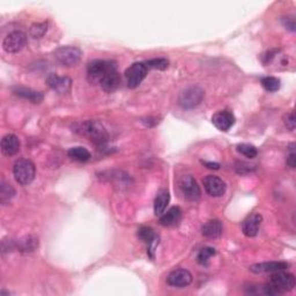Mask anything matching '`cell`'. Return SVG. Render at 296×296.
<instances>
[{"instance_id":"2","label":"cell","mask_w":296,"mask_h":296,"mask_svg":"<svg viewBox=\"0 0 296 296\" xmlns=\"http://www.w3.org/2000/svg\"><path fill=\"white\" fill-rule=\"evenodd\" d=\"M117 65L111 60L96 59L90 61L87 66V77L92 83H100V81L107 76L109 72L116 70Z\"/></svg>"},{"instance_id":"21","label":"cell","mask_w":296,"mask_h":296,"mask_svg":"<svg viewBox=\"0 0 296 296\" xmlns=\"http://www.w3.org/2000/svg\"><path fill=\"white\" fill-rule=\"evenodd\" d=\"M169 201H170L169 191L166 189L161 190V191L157 193L155 201H154V213H155V215H161L165 213Z\"/></svg>"},{"instance_id":"33","label":"cell","mask_w":296,"mask_h":296,"mask_svg":"<svg viewBox=\"0 0 296 296\" xmlns=\"http://www.w3.org/2000/svg\"><path fill=\"white\" fill-rule=\"evenodd\" d=\"M254 167L255 166H250V165H248V163L238 162L236 169H237V172H240V174H245V172H249L253 169H255Z\"/></svg>"},{"instance_id":"19","label":"cell","mask_w":296,"mask_h":296,"mask_svg":"<svg viewBox=\"0 0 296 296\" xmlns=\"http://www.w3.org/2000/svg\"><path fill=\"white\" fill-rule=\"evenodd\" d=\"M14 94L19 97H22V99L30 101L32 103H41L44 96L41 92H37V90H34L32 88H26V87H16L14 88Z\"/></svg>"},{"instance_id":"15","label":"cell","mask_w":296,"mask_h":296,"mask_svg":"<svg viewBox=\"0 0 296 296\" xmlns=\"http://www.w3.org/2000/svg\"><path fill=\"white\" fill-rule=\"evenodd\" d=\"M289 267L288 263L285 262H269L253 265L250 271L254 273H275L278 271H285Z\"/></svg>"},{"instance_id":"13","label":"cell","mask_w":296,"mask_h":296,"mask_svg":"<svg viewBox=\"0 0 296 296\" xmlns=\"http://www.w3.org/2000/svg\"><path fill=\"white\" fill-rule=\"evenodd\" d=\"M212 123H213L216 129L223 132L231 130L233 125L235 124V117L231 111H219L212 117Z\"/></svg>"},{"instance_id":"23","label":"cell","mask_w":296,"mask_h":296,"mask_svg":"<svg viewBox=\"0 0 296 296\" xmlns=\"http://www.w3.org/2000/svg\"><path fill=\"white\" fill-rule=\"evenodd\" d=\"M69 156L79 162H86L90 158V153L83 147H72L69 149Z\"/></svg>"},{"instance_id":"30","label":"cell","mask_w":296,"mask_h":296,"mask_svg":"<svg viewBox=\"0 0 296 296\" xmlns=\"http://www.w3.org/2000/svg\"><path fill=\"white\" fill-rule=\"evenodd\" d=\"M138 236H139L140 240H143L146 243H149V242L153 241L154 238L156 237L155 233H154L153 229L149 228V227H141V228H139Z\"/></svg>"},{"instance_id":"3","label":"cell","mask_w":296,"mask_h":296,"mask_svg":"<svg viewBox=\"0 0 296 296\" xmlns=\"http://www.w3.org/2000/svg\"><path fill=\"white\" fill-rule=\"evenodd\" d=\"M13 174L16 182L21 185H28L34 180L36 175V168L34 163L28 158H20L14 163Z\"/></svg>"},{"instance_id":"25","label":"cell","mask_w":296,"mask_h":296,"mask_svg":"<svg viewBox=\"0 0 296 296\" xmlns=\"http://www.w3.org/2000/svg\"><path fill=\"white\" fill-rule=\"evenodd\" d=\"M262 86L267 92H277L280 88V80L276 77H265L262 79Z\"/></svg>"},{"instance_id":"29","label":"cell","mask_w":296,"mask_h":296,"mask_svg":"<svg viewBox=\"0 0 296 296\" xmlns=\"http://www.w3.org/2000/svg\"><path fill=\"white\" fill-rule=\"evenodd\" d=\"M48 30V24L47 22H43V24H35L30 28V35L34 38H41L44 36V34L47 33Z\"/></svg>"},{"instance_id":"11","label":"cell","mask_w":296,"mask_h":296,"mask_svg":"<svg viewBox=\"0 0 296 296\" xmlns=\"http://www.w3.org/2000/svg\"><path fill=\"white\" fill-rule=\"evenodd\" d=\"M48 86L58 94H67L72 88V80L69 77H59L55 73H51L47 78Z\"/></svg>"},{"instance_id":"10","label":"cell","mask_w":296,"mask_h":296,"mask_svg":"<svg viewBox=\"0 0 296 296\" xmlns=\"http://www.w3.org/2000/svg\"><path fill=\"white\" fill-rule=\"evenodd\" d=\"M204 188L206 192L212 197H221L226 192V183L218 176L209 175L204 178Z\"/></svg>"},{"instance_id":"17","label":"cell","mask_w":296,"mask_h":296,"mask_svg":"<svg viewBox=\"0 0 296 296\" xmlns=\"http://www.w3.org/2000/svg\"><path fill=\"white\" fill-rule=\"evenodd\" d=\"M20 151V140L15 134H6L2 139V152L6 156H13Z\"/></svg>"},{"instance_id":"14","label":"cell","mask_w":296,"mask_h":296,"mask_svg":"<svg viewBox=\"0 0 296 296\" xmlns=\"http://www.w3.org/2000/svg\"><path fill=\"white\" fill-rule=\"evenodd\" d=\"M263 218L259 213H254L249 215L242 223V232L246 237L257 236L259 232V227L262 224Z\"/></svg>"},{"instance_id":"28","label":"cell","mask_w":296,"mask_h":296,"mask_svg":"<svg viewBox=\"0 0 296 296\" xmlns=\"http://www.w3.org/2000/svg\"><path fill=\"white\" fill-rule=\"evenodd\" d=\"M145 64L147 66V69H155L163 71L169 66V60L167 58H153L146 61Z\"/></svg>"},{"instance_id":"32","label":"cell","mask_w":296,"mask_h":296,"mask_svg":"<svg viewBox=\"0 0 296 296\" xmlns=\"http://www.w3.org/2000/svg\"><path fill=\"white\" fill-rule=\"evenodd\" d=\"M295 115L294 111H290L289 113H287L285 116V124L288 127L290 131L295 130Z\"/></svg>"},{"instance_id":"7","label":"cell","mask_w":296,"mask_h":296,"mask_svg":"<svg viewBox=\"0 0 296 296\" xmlns=\"http://www.w3.org/2000/svg\"><path fill=\"white\" fill-rule=\"evenodd\" d=\"M26 44H27V35L20 30H15L4 38L3 49L8 54H16L26 47Z\"/></svg>"},{"instance_id":"1","label":"cell","mask_w":296,"mask_h":296,"mask_svg":"<svg viewBox=\"0 0 296 296\" xmlns=\"http://www.w3.org/2000/svg\"><path fill=\"white\" fill-rule=\"evenodd\" d=\"M74 131L77 133L81 134L86 138L89 139L96 145H103L108 141V132L105 127L102 125V123L99 121H86L80 124H77L74 127Z\"/></svg>"},{"instance_id":"26","label":"cell","mask_w":296,"mask_h":296,"mask_svg":"<svg viewBox=\"0 0 296 296\" xmlns=\"http://www.w3.org/2000/svg\"><path fill=\"white\" fill-rule=\"evenodd\" d=\"M237 152L241 153L242 155H244L245 157H249V158H254L258 155L257 148H256L255 146L249 145V144L238 145L237 146Z\"/></svg>"},{"instance_id":"12","label":"cell","mask_w":296,"mask_h":296,"mask_svg":"<svg viewBox=\"0 0 296 296\" xmlns=\"http://www.w3.org/2000/svg\"><path fill=\"white\" fill-rule=\"evenodd\" d=\"M192 282V275L188 269H175L172 271L167 278V284L171 287H178V288H183L187 287Z\"/></svg>"},{"instance_id":"20","label":"cell","mask_w":296,"mask_h":296,"mask_svg":"<svg viewBox=\"0 0 296 296\" xmlns=\"http://www.w3.org/2000/svg\"><path fill=\"white\" fill-rule=\"evenodd\" d=\"M202 235L207 238H219L222 235V223L219 220H210L202 226Z\"/></svg>"},{"instance_id":"16","label":"cell","mask_w":296,"mask_h":296,"mask_svg":"<svg viewBox=\"0 0 296 296\" xmlns=\"http://www.w3.org/2000/svg\"><path fill=\"white\" fill-rule=\"evenodd\" d=\"M121 82H122V79L116 69L111 71V72H109L107 76H105L102 80L100 81L99 85L104 92L113 93L115 90L118 89L119 86H121Z\"/></svg>"},{"instance_id":"9","label":"cell","mask_w":296,"mask_h":296,"mask_svg":"<svg viewBox=\"0 0 296 296\" xmlns=\"http://www.w3.org/2000/svg\"><path fill=\"white\" fill-rule=\"evenodd\" d=\"M269 284L273 287H276V288L280 291V294H282L285 293V291L294 289L296 282L293 275L287 273L285 271H278L271 276Z\"/></svg>"},{"instance_id":"31","label":"cell","mask_w":296,"mask_h":296,"mask_svg":"<svg viewBox=\"0 0 296 296\" xmlns=\"http://www.w3.org/2000/svg\"><path fill=\"white\" fill-rule=\"evenodd\" d=\"M295 145L291 144L289 147V153L287 155V165H288L290 168H295L296 165V154H295Z\"/></svg>"},{"instance_id":"35","label":"cell","mask_w":296,"mask_h":296,"mask_svg":"<svg viewBox=\"0 0 296 296\" xmlns=\"http://www.w3.org/2000/svg\"><path fill=\"white\" fill-rule=\"evenodd\" d=\"M202 165H204L206 168H209V169H214V170H218L220 169V165L219 163H215V162H204L202 161Z\"/></svg>"},{"instance_id":"6","label":"cell","mask_w":296,"mask_h":296,"mask_svg":"<svg viewBox=\"0 0 296 296\" xmlns=\"http://www.w3.org/2000/svg\"><path fill=\"white\" fill-rule=\"evenodd\" d=\"M147 66L145 63H134L125 71L126 85L131 89L138 87L147 76Z\"/></svg>"},{"instance_id":"34","label":"cell","mask_w":296,"mask_h":296,"mask_svg":"<svg viewBox=\"0 0 296 296\" xmlns=\"http://www.w3.org/2000/svg\"><path fill=\"white\" fill-rule=\"evenodd\" d=\"M282 22H284L285 27L287 29L291 30V32H295V20H294V17H285V19L282 20Z\"/></svg>"},{"instance_id":"27","label":"cell","mask_w":296,"mask_h":296,"mask_svg":"<svg viewBox=\"0 0 296 296\" xmlns=\"http://www.w3.org/2000/svg\"><path fill=\"white\" fill-rule=\"evenodd\" d=\"M215 255V249L211 248V246H206V248L201 249L200 253L198 254L197 260L200 265H207L209 264V260L213 257Z\"/></svg>"},{"instance_id":"5","label":"cell","mask_w":296,"mask_h":296,"mask_svg":"<svg viewBox=\"0 0 296 296\" xmlns=\"http://www.w3.org/2000/svg\"><path fill=\"white\" fill-rule=\"evenodd\" d=\"M81 51L77 47H60L55 51V58L66 67H73L81 60Z\"/></svg>"},{"instance_id":"8","label":"cell","mask_w":296,"mask_h":296,"mask_svg":"<svg viewBox=\"0 0 296 296\" xmlns=\"http://www.w3.org/2000/svg\"><path fill=\"white\" fill-rule=\"evenodd\" d=\"M178 187L183 196L189 200H197L200 197V188L191 175H185L178 180Z\"/></svg>"},{"instance_id":"22","label":"cell","mask_w":296,"mask_h":296,"mask_svg":"<svg viewBox=\"0 0 296 296\" xmlns=\"http://www.w3.org/2000/svg\"><path fill=\"white\" fill-rule=\"evenodd\" d=\"M16 246L22 253H32L38 246V238L32 235L26 236L17 242Z\"/></svg>"},{"instance_id":"18","label":"cell","mask_w":296,"mask_h":296,"mask_svg":"<svg viewBox=\"0 0 296 296\" xmlns=\"http://www.w3.org/2000/svg\"><path fill=\"white\" fill-rule=\"evenodd\" d=\"M180 218H182V211H180L178 206H174L171 207L170 210L165 212L163 214H161L160 223L165 227H171L177 224Z\"/></svg>"},{"instance_id":"4","label":"cell","mask_w":296,"mask_h":296,"mask_svg":"<svg viewBox=\"0 0 296 296\" xmlns=\"http://www.w3.org/2000/svg\"><path fill=\"white\" fill-rule=\"evenodd\" d=\"M205 92L199 86H190L180 92L178 96V104L183 109H193L204 100Z\"/></svg>"},{"instance_id":"24","label":"cell","mask_w":296,"mask_h":296,"mask_svg":"<svg viewBox=\"0 0 296 296\" xmlns=\"http://www.w3.org/2000/svg\"><path fill=\"white\" fill-rule=\"evenodd\" d=\"M15 194V190L13 189L11 184H8L6 182H2V185H0V201L3 204H6V202L11 201V199L14 197Z\"/></svg>"}]
</instances>
